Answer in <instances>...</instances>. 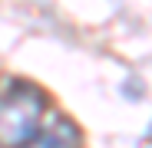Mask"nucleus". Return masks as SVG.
<instances>
[{"mask_svg": "<svg viewBox=\"0 0 152 148\" xmlns=\"http://www.w3.org/2000/svg\"><path fill=\"white\" fill-rule=\"evenodd\" d=\"M50 99L37 82L10 79L0 92V148H27L43 129Z\"/></svg>", "mask_w": 152, "mask_h": 148, "instance_id": "obj_1", "label": "nucleus"}, {"mask_svg": "<svg viewBox=\"0 0 152 148\" xmlns=\"http://www.w3.org/2000/svg\"><path fill=\"white\" fill-rule=\"evenodd\" d=\"M80 145H83V135L76 129V122L66 115H53L27 148H80Z\"/></svg>", "mask_w": 152, "mask_h": 148, "instance_id": "obj_2", "label": "nucleus"}]
</instances>
